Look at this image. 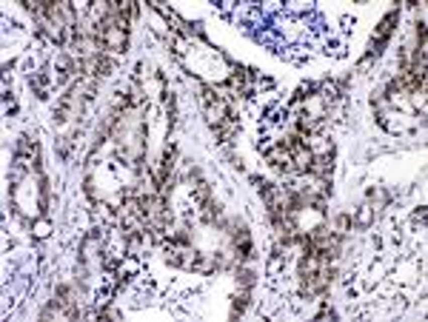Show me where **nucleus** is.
<instances>
[{
  "label": "nucleus",
  "instance_id": "obj_1",
  "mask_svg": "<svg viewBox=\"0 0 428 322\" xmlns=\"http://www.w3.org/2000/svg\"><path fill=\"white\" fill-rule=\"evenodd\" d=\"M269 163L274 168H280V171H286V174H297V168H294V160H291V151L283 143L280 146H274L269 151Z\"/></svg>",
  "mask_w": 428,
  "mask_h": 322
},
{
  "label": "nucleus",
  "instance_id": "obj_2",
  "mask_svg": "<svg viewBox=\"0 0 428 322\" xmlns=\"http://www.w3.org/2000/svg\"><path fill=\"white\" fill-rule=\"evenodd\" d=\"M308 174L320 177V180H328V177H331V154L328 157H314L311 166H308Z\"/></svg>",
  "mask_w": 428,
  "mask_h": 322
},
{
  "label": "nucleus",
  "instance_id": "obj_3",
  "mask_svg": "<svg viewBox=\"0 0 428 322\" xmlns=\"http://www.w3.org/2000/svg\"><path fill=\"white\" fill-rule=\"evenodd\" d=\"M394 23H397V12H388V15L380 20V26H377V35H374L377 43H385V40H388V35H391Z\"/></svg>",
  "mask_w": 428,
  "mask_h": 322
},
{
  "label": "nucleus",
  "instance_id": "obj_4",
  "mask_svg": "<svg viewBox=\"0 0 428 322\" xmlns=\"http://www.w3.org/2000/svg\"><path fill=\"white\" fill-rule=\"evenodd\" d=\"M248 302H251V299H248V288H243L240 294H234V305H231V313H234V316H240V313L248 308Z\"/></svg>",
  "mask_w": 428,
  "mask_h": 322
},
{
  "label": "nucleus",
  "instance_id": "obj_5",
  "mask_svg": "<svg viewBox=\"0 0 428 322\" xmlns=\"http://www.w3.org/2000/svg\"><path fill=\"white\" fill-rule=\"evenodd\" d=\"M320 94H323V100L334 103V100L340 97V86H337V83H323V86H320Z\"/></svg>",
  "mask_w": 428,
  "mask_h": 322
},
{
  "label": "nucleus",
  "instance_id": "obj_6",
  "mask_svg": "<svg viewBox=\"0 0 428 322\" xmlns=\"http://www.w3.org/2000/svg\"><path fill=\"white\" fill-rule=\"evenodd\" d=\"M49 228H52V226H49V220H37V223H35V237H37V240L49 237Z\"/></svg>",
  "mask_w": 428,
  "mask_h": 322
},
{
  "label": "nucleus",
  "instance_id": "obj_7",
  "mask_svg": "<svg viewBox=\"0 0 428 322\" xmlns=\"http://www.w3.org/2000/svg\"><path fill=\"white\" fill-rule=\"evenodd\" d=\"M371 214H374V208H371V205H363V211L357 214V226H368V223H371Z\"/></svg>",
  "mask_w": 428,
  "mask_h": 322
},
{
  "label": "nucleus",
  "instance_id": "obj_8",
  "mask_svg": "<svg viewBox=\"0 0 428 322\" xmlns=\"http://www.w3.org/2000/svg\"><path fill=\"white\" fill-rule=\"evenodd\" d=\"M251 282H254V274L251 271H240V288H251Z\"/></svg>",
  "mask_w": 428,
  "mask_h": 322
},
{
  "label": "nucleus",
  "instance_id": "obj_9",
  "mask_svg": "<svg viewBox=\"0 0 428 322\" xmlns=\"http://www.w3.org/2000/svg\"><path fill=\"white\" fill-rule=\"evenodd\" d=\"M137 271V262L134 260H123L120 262V274H134Z\"/></svg>",
  "mask_w": 428,
  "mask_h": 322
}]
</instances>
